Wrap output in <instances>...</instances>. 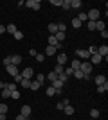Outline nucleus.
<instances>
[{"label":"nucleus","instance_id":"6","mask_svg":"<svg viewBox=\"0 0 108 120\" xmlns=\"http://www.w3.org/2000/svg\"><path fill=\"white\" fill-rule=\"evenodd\" d=\"M20 75L24 77V79H31V81H32V77H34V70H32V68H25Z\"/></svg>","mask_w":108,"mask_h":120},{"label":"nucleus","instance_id":"48","mask_svg":"<svg viewBox=\"0 0 108 120\" xmlns=\"http://www.w3.org/2000/svg\"><path fill=\"white\" fill-rule=\"evenodd\" d=\"M29 54H31V57H36V54H38V52H36L34 49H31V50H29Z\"/></svg>","mask_w":108,"mask_h":120},{"label":"nucleus","instance_id":"3","mask_svg":"<svg viewBox=\"0 0 108 120\" xmlns=\"http://www.w3.org/2000/svg\"><path fill=\"white\" fill-rule=\"evenodd\" d=\"M79 70H81L85 75H90V74H92V65H90V63H81Z\"/></svg>","mask_w":108,"mask_h":120},{"label":"nucleus","instance_id":"12","mask_svg":"<svg viewBox=\"0 0 108 120\" xmlns=\"http://www.w3.org/2000/svg\"><path fill=\"white\" fill-rule=\"evenodd\" d=\"M94 81H96V84H97V86H101V84L106 82V77H104V75H97V77H94Z\"/></svg>","mask_w":108,"mask_h":120},{"label":"nucleus","instance_id":"16","mask_svg":"<svg viewBox=\"0 0 108 120\" xmlns=\"http://www.w3.org/2000/svg\"><path fill=\"white\" fill-rule=\"evenodd\" d=\"M54 54H56V49L49 45V47H47V49H45V56H47V57H49V56H54Z\"/></svg>","mask_w":108,"mask_h":120},{"label":"nucleus","instance_id":"51","mask_svg":"<svg viewBox=\"0 0 108 120\" xmlns=\"http://www.w3.org/2000/svg\"><path fill=\"white\" fill-rule=\"evenodd\" d=\"M5 88V82H2V81H0V90H4Z\"/></svg>","mask_w":108,"mask_h":120},{"label":"nucleus","instance_id":"19","mask_svg":"<svg viewBox=\"0 0 108 120\" xmlns=\"http://www.w3.org/2000/svg\"><path fill=\"white\" fill-rule=\"evenodd\" d=\"M79 66H81V61L74 59V61H72V66H70V68H72L74 72H76V70H79Z\"/></svg>","mask_w":108,"mask_h":120},{"label":"nucleus","instance_id":"20","mask_svg":"<svg viewBox=\"0 0 108 120\" xmlns=\"http://www.w3.org/2000/svg\"><path fill=\"white\" fill-rule=\"evenodd\" d=\"M97 91H99V93H104V91H108V81L104 82V84L97 86Z\"/></svg>","mask_w":108,"mask_h":120},{"label":"nucleus","instance_id":"8","mask_svg":"<svg viewBox=\"0 0 108 120\" xmlns=\"http://www.w3.org/2000/svg\"><path fill=\"white\" fill-rule=\"evenodd\" d=\"M97 54H99V56H101V57L104 59V57L108 56V47H106V45H103V47H97Z\"/></svg>","mask_w":108,"mask_h":120},{"label":"nucleus","instance_id":"22","mask_svg":"<svg viewBox=\"0 0 108 120\" xmlns=\"http://www.w3.org/2000/svg\"><path fill=\"white\" fill-rule=\"evenodd\" d=\"M58 43H60V41H58L56 38H54V36H51V34H49V45H51V47H56Z\"/></svg>","mask_w":108,"mask_h":120},{"label":"nucleus","instance_id":"23","mask_svg":"<svg viewBox=\"0 0 108 120\" xmlns=\"http://www.w3.org/2000/svg\"><path fill=\"white\" fill-rule=\"evenodd\" d=\"M34 77H36L34 81H38V82H40V84H43V82H45V75H43V74H36Z\"/></svg>","mask_w":108,"mask_h":120},{"label":"nucleus","instance_id":"2","mask_svg":"<svg viewBox=\"0 0 108 120\" xmlns=\"http://www.w3.org/2000/svg\"><path fill=\"white\" fill-rule=\"evenodd\" d=\"M24 5L31 7L32 11H38V9H40V5H41V2H40V0H29V2H25Z\"/></svg>","mask_w":108,"mask_h":120},{"label":"nucleus","instance_id":"46","mask_svg":"<svg viewBox=\"0 0 108 120\" xmlns=\"http://www.w3.org/2000/svg\"><path fill=\"white\" fill-rule=\"evenodd\" d=\"M4 65L7 66V65H11V56H7V57H4Z\"/></svg>","mask_w":108,"mask_h":120},{"label":"nucleus","instance_id":"50","mask_svg":"<svg viewBox=\"0 0 108 120\" xmlns=\"http://www.w3.org/2000/svg\"><path fill=\"white\" fill-rule=\"evenodd\" d=\"M16 120H27V118L24 115H16Z\"/></svg>","mask_w":108,"mask_h":120},{"label":"nucleus","instance_id":"41","mask_svg":"<svg viewBox=\"0 0 108 120\" xmlns=\"http://www.w3.org/2000/svg\"><path fill=\"white\" fill-rule=\"evenodd\" d=\"M13 36H15V40H22V38H24V32H20V30H16V32H15Z\"/></svg>","mask_w":108,"mask_h":120},{"label":"nucleus","instance_id":"9","mask_svg":"<svg viewBox=\"0 0 108 120\" xmlns=\"http://www.w3.org/2000/svg\"><path fill=\"white\" fill-rule=\"evenodd\" d=\"M20 63H22V56H20V54L11 56V65H16V66H18Z\"/></svg>","mask_w":108,"mask_h":120},{"label":"nucleus","instance_id":"44","mask_svg":"<svg viewBox=\"0 0 108 120\" xmlns=\"http://www.w3.org/2000/svg\"><path fill=\"white\" fill-rule=\"evenodd\" d=\"M43 59H45V54H36V61L38 63H41Z\"/></svg>","mask_w":108,"mask_h":120},{"label":"nucleus","instance_id":"33","mask_svg":"<svg viewBox=\"0 0 108 120\" xmlns=\"http://www.w3.org/2000/svg\"><path fill=\"white\" fill-rule=\"evenodd\" d=\"M5 88H7V90H9V91H16V90H18L15 82H9V84H5Z\"/></svg>","mask_w":108,"mask_h":120},{"label":"nucleus","instance_id":"34","mask_svg":"<svg viewBox=\"0 0 108 120\" xmlns=\"http://www.w3.org/2000/svg\"><path fill=\"white\" fill-rule=\"evenodd\" d=\"M9 97H11V91L9 90H7V88H4V91H2V99H9Z\"/></svg>","mask_w":108,"mask_h":120},{"label":"nucleus","instance_id":"13","mask_svg":"<svg viewBox=\"0 0 108 120\" xmlns=\"http://www.w3.org/2000/svg\"><path fill=\"white\" fill-rule=\"evenodd\" d=\"M47 29H49V32H51V36H54L58 32V23H49V27H47Z\"/></svg>","mask_w":108,"mask_h":120},{"label":"nucleus","instance_id":"18","mask_svg":"<svg viewBox=\"0 0 108 120\" xmlns=\"http://www.w3.org/2000/svg\"><path fill=\"white\" fill-rule=\"evenodd\" d=\"M96 29H97L99 32H101V30H104V22H103V20H97V22H96Z\"/></svg>","mask_w":108,"mask_h":120},{"label":"nucleus","instance_id":"43","mask_svg":"<svg viewBox=\"0 0 108 120\" xmlns=\"http://www.w3.org/2000/svg\"><path fill=\"white\" fill-rule=\"evenodd\" d=\"M61 2H63V0H51V4L56 5V7H61Z\"/></svg>","mask_w":108,"mask_h":120},{"label":"nucleus","instance_id":"5","mask_svg":"<svg viewBox=\"0 0 108 120\" xmlns=\"http://www.w3.org/2000/svg\"><path fill=\"white\" fill-rule=\"evenodd\" d=\"M76 56H77V57H81V59H88V57H90L88 50H85V49H76Z\"/></svg>","mask_w":108,"mask_h":120},{"label":"nucleus","instance_id":"36","mask_svg":"<svg viewBox=\"0 0 108 120\" xmlns=\"http://www.w3.org/2000/svg\"><path fill=\"white\" fill-rule=\"evenodd\" d=\"M58 79H60V81H61V82H63V84H65V81L68 79V75L65 74V72H63V74H60V75H58Z\"/></svg>","mask_w":108,"mask_h":120},{"label":"nucleus","instance_id":"25","mask_svg":"<svg viewBox=\"0 0 108 120\" xmlns=\"http://www.w3.org/2000/svg\"><path fill=\"white\" fill-rule=\"evenodd\" d=\"M81 22L77 20V18H72V27H74V29H79V27H81Z\"/></svg>","mask_w":108,"mask_h":120},{"label":"nucleus","instance_id":"28","mask_svg":"<svg viewBox=\"0 0 108 120\" xmlns=\"http://www.w3.org/2000/svg\"><path fill=\"white\" fill-rule=\"evenodd\" d=\"M65 30H67V25L63 23V22H60L58 23V32H65Z\"/></svg>","mask_w":108,"mask_h":120},{"label":"nucleus","instance_id":"10","mask_svg":"<svg viewBox=\"0 0 108 120\" xmlns=\"http://www.w3.org/2000/svg\"><path fill=\"white\" fill-rule=\"evenodd\" d=\"M20 115H24L27 118V116L31 115V106H22V109H20Z\"/></svg>","mask_w":108,"mask_h":120},{"label":"nucleus","instance_id":"30","mask_svg":"<svg viewBox=\"0 0 108 120\" xmlns=\"http://www.w3.org/2000/svg\"><path fill=\"white\" fill-rule=\"evenodd\" d=\"M63 111H65V115H72V113H74V108H72V106H65Z\"/></svg>","mask_w":108,"mask_h":120},{"label":"nucleus","instance_id":"39","mask_svg":"<svg viewBox=\"0 0 108 120\" xmlns=\"http://www.w3.org/2000/svg\"><path fill=\"white\" fill-rule=\"evenodd\" d=\"M0 113H2V115H5V113H7V104H0Z\"/></svg>","mask_w":108,"mask_h":120},{"label":"nucleus","instance_id":"49","mask_svg":"<svg viewBox=\"0 0 108 120\" xmlns=\"http://www.w3.org/2000/svg\"><path fill=\"white\" fill-rule=\"evenodd\" d=\"M65 74H67V75H68V77H70V75H72V74H74V70H72V68H67V70H65Z\"/></svg>","mask_w":108,"mask_h":120},{"label":"nucleus","instance_id":"29","mask_svg":"<svg viewBox=\"0 0 108 120\" xmlns=\"http://www.w3.org/2000/svg\"><path fill=\"white\" fill-rule=\"evenodd\" d=\"M58 91L54 90V88H52V86H49V88H47V97H52V95H56Z\"/></svg>","mask_w":108,"mask_h":120},{"label":"nucleus","instance_id":"27","mask_svg":"<svg viewBox=\"0 0 108 120\" xmlns=\"http://www.w3.org/2000/svg\"><path fill=\"white\" fill-rule=\"evenodd\" d=\"M54 38H56V40L61 43V41L65 40V32H56V34H54Z\"/></svg>","mask_w":108,"mask_h":120},{"label":"nucleus","instance_id":"11","mask_svg":"<svg viewBox=\"0 0 108 120\" xmlns=\"http://www.w3.org/2000/svg\"><path fill=\"white\" fill-rule=\"evenodd\" d=\"M52 88L56 91H61V88H63V82L60 79H56V81H52Z\"/></svg>","mask_w":108,"mask_h":120},{"label":"nucleus","instance_id":"40","mask_svg":"<svg viewBox=\"0 0 108 120\" xmlns=\"http://www.w3.org/2000/svg\"><path fill=\"white\" fill-rule=\"evenodd\" d=\"M90 116H92V118H97L99 116V109H90Z\"/></svg>","mask_w":108,"mask_h":120},{"label":"nucleus","instance_id":"42","mask_svg":"<svg viewBox=\"0 0 108 120\" xmlns=\"http://www.w3.org/2000/svg\"><path fill=\"white\" fill-rule=\"evenodd\" d=\"M88 30H96V22H90V20H88Z\"/></svg>","mask_w":108,"mask_h":120},{"label":"nucleus","instance_id":"47","mask_svg":"<svg viewBox=\"0 0 108 120\" xmlns=\"http://www.w3.org/2000/svg\"><path fill=\"white\" fill-rule=\"evenodd\" d=\"M101 38H103V40H106V38H108V32H106V29H104V30H101Z\"/></svg>","mask_w":108,"mask_h":120},{"label":"nucleus","instance_id":"1","mask_svg":"<svg viewBox=\"0 0 108 120\" xmlns=\"http://www.w3.org/2000/svg\"><path fill=\"white\" fill-rule=\"evenodd\" d=\"M87 18H88L90 22H97V20H99V11H97V9H90V11L87 13Z\"/></svg>","mask_w":108,"mask_h":120},{"label":"nucleus","instance_id":"7","mask_svg":"<svg viewBox=\"0 0 108 120\" xmlns=\"http://www.w3.org/2000/svg\"><path fill=\"white\" fill-rule=\"evenodd\" d=\"M56 63L58 65H61V66H65V63H67V54H58V57H56Z\"/></svg>","mask_w":108,"mask_h":120},{"label":"nucleus","instance_id":"26","mask_svg":"<svg viewBox=\"0 0 108 120\" xmlns=\"http://www.w3.org/2000/svg\"><path fill=\"white\" fill-rule=\"evenodd\" d=\"M77 20L81 22V23H83V22H88V18H87V13H79V15H77Z\"/></svg>","mask_w":108,"mask_h":120},{"label":"nucleus","instance_id":"31","mask_svg":"<svg viewBox=\"0 0 108 120\" xmlns=\"http://www.w3.org/2000/svg\"><path fill=\"white\" fill-rule=\"evenodd\" d=\"M40 82H38V81H31V90H40Z\"/></svg>","mask_w":108,"mask_h":120},{"label":"nucleus","instance_id":"45","mask_svg":"<svg viewBox=\"0 0 108 120\" xmlns=\"http://www.w3.org/2000/svg\"><path fill=\"white\" fill-rule=\"evenodd\" d=\"M13 79H15V82H22V79H24V77H22V75L18 74V75H15V77H13Z\"/></svg>","mask_w":108,"mask_h":120},{"label":"nucleus","instance_id":"17","mask_svg":"<svg viewBox=\"0 0 108 120\" xmlns=\"http://www.w3.org/2000/svg\"><path fill=\"white\" fill-rule=\"evenodd\" d=\"M52 72H54V74H56V75H60V74H63V72H65V68H63L61 65H56V66H54V70H52Z\"/></svg>","mask_w":108,"mask_h":120},{"label":"nucleus","instance_id":"37","mask_svg":"<svg viewBox=\"0 0 108 120\" xmlns=\"http://www.w3.org/2000/svg\"><path fill=\"white\" fill-rule=\"evenodd\" d=\"M61 7H63V9H70V0H63Z\"/></svg>","mask_w":108,"mask_h":120},{"label":"nucleus","instance_id":"35","mask_svg":"<svg viewBox=\"0 0 108 120\" xmlns=\"http://www.w3.org/2000/svg\"><path fill=\"white\" fill-rule=\"evenodd\" d=\"M72 75H74L76 79H83V77H85V74H83L81 70H76V72H74V74H72Z\"/></svg>","mask_w":108,"mask_h":120},{"label":"nucleus","instance_id":"32","mask_svg":"<svg viewBox=\"0 0 108 120\" xmlns=\"http://www.w3.org/2000/svg\"><path fill=\"white\" fill-rule=\"evenodd\" d=\"M47 79H49V81L52 82V81H56V79H58V75L54 74V72H49V74H47Z\"/></svg>","mask_w":108,"mask_h":120},{"label":"nucleus","instance_id":"38","mask_svg":"<svg viewBox=\"0 0 108 120\" xmlns=\"http://www.w3.org/2000/svg\"><path fill=\"white\" fill-rule=\"evenodd\" d=\"M11 99L18 100V99H20V91H18V90H16V91H11Z\"/></svg>","mask_w":108,"mask_h":120},{"label":"nucleus","instance_id":"21","mask_svg":"<svg viewBox=\"0 0 108 120\" xmlns=\"http://www.w3.org/2000/svg\"><path fill=\"white\" fill-rule=\"evenodd\" d=\"M16 30H18V29H16V27H15V25H13V23H9V25H7V27H5V32H11V34H15Z\"/></svg>","mask_w":108,"mask_h":120},{"label":"nucleus","instance_id":"4","mask_svg":"<svg viewBox=\"0 0 108 120\" xmlns=\"http://www.w3.org/2000/svg\"><path fill=\"white\" fill-rule=\"evenodd\" d=\"M5 72H7L11 77H15V75H18V66L16 65H7L5 66Z\"/></svg>","mask_w":108,"mask_h":120},{"label":"nucleus","instance_id":"24","mask_svg":"<svg viewBox=\"0 0 108 120\" xmlns=\"http://www.w3.org/2000/svg\"><path fill=\"white\" fill-rule=\"evenodd\" d=\"M20 86L22 88H31V79H22Z\"/></svg>","mask_w":108,"mask_h":120},{"label":"nucleus","instance_id":"15","mask_svg":"<svg viewBox=\"0 0 108 120\" xmlns=\"http://www.w3.org/2000/svg\"><path fill=\"white\" fill-rule=\"evenodd\" d=\"M90 61H92V63H103V57L99 54H94V56H90Z\"/></svg>","mask_w":108,"mask_h":120},{"label":"nucleus","instance_id":"14","mask_svg":"<svg viewBox=\"0 0 108 120\" xmlns=\"http://www.w3.org/2000/svg\"><path fill=\"white\" fill-rule=\"evenodd\" d=\"M83 2L81 0H70V7H74V9H81Z\"/></svg>","mask_w":108,"mask_h":120},{"label":"nucleus","instance_id":"52","mask_svg":"<svg viewBox=\"0 0 108 120\" xmlns=\"http://www.w3.org/2000/svg\"><path fill=\"white\" fill-rule=\"evenodd\" d=\"M2 32H5V27H4V25H0V34H2Z\"/></svg>","mask_w":108,"mask_h":120}]
</instances>
